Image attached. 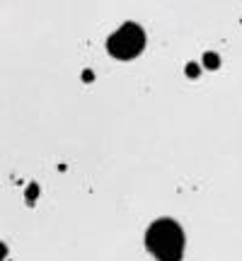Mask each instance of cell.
<instances>
[{"instance_id":"277c9868","label":"cell","mask_w":242,"mask_h":261,"mask_svg":"<svg viewBox=\"0 0 242 261\" xmlns=\"http://www.w3.org/2000/svg\"><path fill=\"white\" fill-rule=\"evenodd\" d=\"M5 256H8V247L0 242V261H5Z\"/></svg>"},{"instance_id":"6da1fadb","label":"cell","mask_w":242,"mask_h":261,"mask_svg":"<svg viewBox=\"0 0 242 261\" xmlns=\"http://www.w3.org/2000/svg\"><path fill=\"white\" fill-rule=\"evenodd\" d=\"M146 247L158 261H182L184 256V230L170 218H160L146 232Z\"/></svg>"},{"instance_id":"7a4b0ae2","label":"cell","mask_w":242,"mask_h":261,"mask_svg":"<svg viewBox=\"0 0 242 261\" xmlns=\"http://www.w3.org/2000/svg\"><path fill=\"white\" fill-rule=\"evenodd\" d=\"M146 46V32L136 24V22H126L119 32H114L107 39V51L112 54L116 61H131L136 58Z\"/></svg>"},{"instance_id":"3957f363","label":"cell","mask_w":242,"mask_h":261,"mask_svg":"<svg viewBox=\"0 0 242 261\" xmlns=\"http://www.w3.org/2000/svg\"><path fill=\"white\" fill-rule=\"evenodd\" d=\"M204 63L208 65V68H218V56H215V54H206Z\"/></svg>"}]
</instances>
